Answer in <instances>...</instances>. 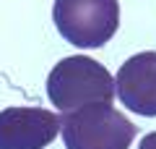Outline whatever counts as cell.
<instances>
[{
  "label": "cell",
  "mask_w": 156,
  "mask_h": 149,
  "mask_svg": "<svg viewBox=\"0 0 156 149\" xmlns=\"http://www.w3.org/2000/svg\"><path fill=\"white\" fill-rule=\"evenodd\" d=\"M60 118L44 107L0 110V149H44L55 141Z\"/></svg>",
  "instance_id": "obj_4"
},
{
  "label": "cell",
  "mask_w": 156,
  "mask_h": 149,
  "mask_svg": "<svg viewBox=\"0 0 156 149\" xmlns=\"http://www.w3.org/2000/svg\"><path fill=\"white\" fill-rule=\"evenodd\" d=\"M115 94L128 110L140 115H156V52L146 50L128 58L115 78Z\"/></svg>",
  "instance_id": "obj_5"
},
{
  "label": "cell",
  "mask_w": 156,
  "mask_h": 149,
  "mask_svg": "<svg viewBox=\"0 0 156 149\" xmlns=\"http://www.w3.org/2000/svg\"><path fill=\"white\" fill-rule=\"evenodd\" d=\"M47 97L60 113L78 110L83 105H112L115 78L101 63L89 55L62 58L47 76Z\"/></svg>",
  "instance_id": "obj_1"
},
{
  "label": "cell",
  "mask_w": 156,
  "mask_h": 149,
  "mask_svg": "<svg viewBox=\"0 0 156 149\" xmlns=\"http://www.w3.org/2000/svg\"><path fill=\"white\" fill-rule=\"evenodd\" d=\"M60 133L65 149H128L135 139V126L112 105H83L62 113Z\"/></svg>",
  "instance_id": "obj_2"
},
{
  "label": "cell",
  "mask_w": 156,
  "mask_h": 149,
  "mask_svg": "<svg viewBox=\"0 0 156 149\" xmlns=\"http://www.w3.org/2000/svg\"><path fill=\"white\" fill-rule=\"evenodd\" d=\"M55 26L76 47H101L120 26L117 0H55Z\"/></svg>",
  "instance_id": "obj_3"
},
{
  "label": "cell",
  "mask_w": 156,
  "mask_h": 149,
  "mask_svg": "<svg viewBox=\"0 0 156 149\" xmlns=\"http://www.w3.org/2000/svg\"><path fill=\"white\" fill-rule=\"evenodd\" d=\"M138 149H156V131L154 133H146V136L140 139V147Z\"/></svg>",
  "instance_id": "obj_6"
}]
</instances>
